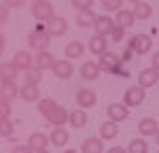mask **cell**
I'll use <instances>...</instances> for the list:
<instances>
[{"label":"cell","mask_w":159,"mask_h":153,"mask_svg":"<svg viewBox=\"0 0 159 153\" xmlns=\"http://www.w3.org/2000/svg\"><path fill=\"white\" fill-rule=\"evenodd\" d=\"M11 153H34V151L30 149V145H15Z\"/></svg>","instance_id":"38"},{"label":"cell","mask_w":159,"mask_h":153,"mask_svg":"<svg viewBox=\"0 0 159 153\" xmlns=\"http://www.w3.org/2000/svg\"><path fill=\"white\" fill-rule=\"evenodd\" d=\"M102 7L106 9V11H121L123 7V0H102Z\"/></svg>","instance_id":"33"},{"label":"cell","mask_w":159,"mask_h":153,"mask_svg":"<svg viewBox=\"0 0 159 153\" xmlns=\"http://www.w3.org/2000/svg\"><path fill=\"white\" fill-rule=\"evenodd\" d=\"M15 96H19V89L15 85V81H2V98L4 100H13Z\"/></svg>","instance_id":"30"},{"label":"cell","mask_w":159,"mask_h":153,"mask_svg":"<svg viewBox=\"0 0 159 153\" xmlns=\"http://www.w3.org/2000/svg\"><path fill=\"white\" fill-rule=\"evenodd\" d=\"M115 26H117V21L115 19H110L108 15H100L98 19H96V32H98L100 36H108V34H112V30H115Z\"/></svg>","instance_id":"8"},{"label":"cell","mask_w":159,"mask_h":153,"mask_svg":"<svg viewBox=\"0 0 159 153\" xmlns=\"http://www.w3.org/2000/svg\"><path fill=\"white\" fill-rule=\"evenodd\" d=\"M55 62H57V60L51 55L49 51H40L36 58H34V68H38L40 72H43V70H51V68L55 66Z\"/></svg>","instance_id":"11"},{"label":"cell","mask_w":159,"mask_h":153,"mask_svg":"<svg viewBox=\"0 0 159 153\" xmlns=\"http://www.w3.org/2000/svg\"><path fill=\"white\" fill-rule=\"evenodd\" d=\"M64 53H66V58H68V60H76V58H81V55L85 53V45H83V43H79V40H72V43H68V45H66Z\"/></svg>","instance_id":"22"},{"label":"cell","mask_w":159,"mask_h":153,"mask_svg":"<svg viewBox=\"0 0 159 153\" xmlns=\"http://www.w3.org/2000/svg\"><path fill=\"white\" fill-rule=\"evenodd\" d=\"M129 106H125L123 102H112L106 106V113H108V119L110 121H125L127 117H129V111H127Z\"/></svg>","instance_id":"5"},{"label":"cell","mask_w":159,"mask_h":153,"mask_svg":"<svg viewBox=\"0 0 159 153\" xmlns=\"http://www.w3.org/2000/svg\"><path fill=\"white\" fill-rule=\"evenodd\" d=\"M13 62H15V66H17L19 70L34 68V58H32V53H30V51H17V53H15V58H13Z\"/></svg>","instance_id":"15"},{"label":"cell","mask_w":159,"mask_h":153,"mask_svg":"<svg viewBox=\"0 0 159 153\" xmlns=\"http://www.w3.org/2000/svg\"><path fill=\"white\" fill-rule=\"evenodd\" d=\"M40 76H43V72L38 68H28V70H24V85H38Z\"/></svg>","instance_id":"31"},{"label":"cell","mask_w":159,"mask_h":153,"mask_svg":"<svg viewBox=\"0 0 159 153\" xmlns=\"http://www.w3.org/2000/svg\"><path fill=\"white\" fill-rule=\"evenodd\" d=\"M100 68L102 70H106V72H112V75H117L119 72V64H121V58L117 55V53H112V51H106L104 55H100Z\"/></svg>","instance_id":"4"},{"label":"cell","mask_w":159,"mask_h":153,"mask_svg":"<svg viewBox=\"0 0 159 153\" xmlns=\"http://www.w3.org/2000/svg\"><path fill=\"white\" fill-rule=\"evenodd\" d=\"M19 96L25 102H36V100H40V89H38V85H24L19 89Z\"/></svg>","instance_id":"24"},{"label":"cell","mask_w":159,"mask_h":153,"mask_svg":"<svg viewBox=\"0 0 159 153\" xmlns=\"http://www.w3.org/2000/svg\"><path fill=\"white\" fill-rule=\"evenodd\" d=\"M129 47H132L136 53L144 55V53H148V51H151L153 40H151V36H147V34H136V36L129 40Z\"/></svg>","instance_id":"6"},{"label":"cell","mask_w":159,"mask_h":153,"mask_svg":"<svg viewBox=\"0 0 159 153\" xmlns=\"http://www.w3.org/2000/svg\"><path fill=\"white\" fill-rule=\"evenodd\" d=\"M155 140H157V145H159V132H157V134H155Z\"/></svg>","instance_id":"46"},{"label":"cell","mask_w":159,"mask_h":153,"mask_svg":"<svg viewBox=\"0 0 159 153\" xmlns=\"http://www.w3.org/2000/svg\"><path fill=\"white\" fill-rule=\"evenodd\" d=\"M7 19H9V11H7V7H2L0 9V24H7Z\"/></svg>","instance_id":"41"},{"label":"cell","mask_w":159,"mask_h":153,"mask_svg":"<svg viewBox=\"0 0 159 153\" xmlns=\"http://www.w3.org/2000/svg\"><path fill=\"white\" fill-rule=\"evenodd\" d=\"M96 102H98L96 91H91V89H79V94H76V104H79V109H91Z\"/></svg>","instance_id":"10"},{"label":"cell","mask_w":159,"mask_h":153,"mask_svg":"<svg viewBox=\"0 0 159 153\" xmlns=\"http://www.w3.org/2000/svg\"><path fill=\"white\" fill-rule=\"evenodd\" d=\"M106 49H108V40H106V36H100V34L91 36V40H89V51H91V53L104 55Z\"/></svg>","instance_id":"19"},{"label":"cell","mask_w":159,"mask_h":153,"mask_svg":"<svg viewBox=\"0 0 159 153\" xmlns=\"http://www.w3.org/2000/svg\"><path fill=\"white\" fill-rule=\"evenodd\" d=\"M68 123L74 128V130H81V128L87 126V113L85 111H70V119H68Z\"/></svg>","instance_id":"25"},{"label":"cell","mask_w":159,"mask_h":153,"mask_svg":"<svg viewBox=\"0 0 159 153\" xmlns=\"http://www.w3.org/2000/svg\"><path fill=\"white\" fill-rule=\"evenodd\" d=\"M9 115H11V104H9V100L2 98V102H0V119H9Z\"/></svg>","instance_id":"36"},{"label":"cell","mask_w":159,"mask_h":153,"mask_svg":"<svg viewBox=\"0 0 159 153\" xmlns=\"http://www.w3.org/2000/svg\"><path fill=\"white\" fill-rule=\"evenodd\" d=\"M68 119H70V113H68L64 106H57V109L49 115V119H47V121H49L53 128H61L64 123H68Z\"/></svg>","instance_id":"16"},{"label":"cell","mask_w":159,"mask_h":153,"mask_svg":"<svg viewBox=\"0 0 159 153\" xmlns=\"http://www.w3.org/2000/svg\"><path fill=\"white\" fill-rule=\"evenodd\" d=\"M64 153H76V151H74V149H66Z\"/></svg>","instance_id":"45"},{"label":"cell","mask_w":159,"mask_h":153,"mask_svg":"<svg viewBox=\"0 0 159 153\" xmlns=\"http://www.w3.org/2000/svg\"><path fill=\"white\" fill-rule=\"evenodd\" d=\"M157 153H159V151H157Z\"/></svg>","instance_id":"49"},{"label":"cell","mask_w":159,"mask_h":153,"mask_svg":"<svg viewBox=\"0 0 159 153\" xmlns=\"http://www.w3.org/2000/svg\"><path fill=\"white\" fill-rule=\"evenodd\" d=\"M32 15H34V19L38 24H51L55 19V9L47 0L45 2H34L32 4Z\"/></svg>","instance_id":"2"},{"label":"cell","mask_w":159,"mask_h":153,"mask_svg":"<svg viewBox=\"0 0 159 153\" xmlns=\"http://www.w3.org/2000/svg\"><path fill=\"white\" fill-rule=\"evenodd\" d=\"M127 153H148V145L144 138H134L127 145Z\"/></svg>","instance_id":"32"},{"label":"cell","mask_w":159,"mask_h":153,"mask_svg":"<svg viewBox=\"0 0 159 153\" xmlns=\"http://www.w3.org/2000/svg\"><path fill=\"white\" fill-rule=\"evenodd\" d=\"M34 2H45V0H34Z\"/></svg>","instance_id":"48"},{"label":"cell","mask_w":159,"mask_h":153,"mask_svg":"<svg viewBox=\"0 0 159 153\" xmlns=\"http://www.w3.org/2000/svg\"><path fill=\"white\" fill-rule=\"evenodd\" d=\"M51 70H53V75L57 76V79H70L74 68H72V64H70V60H57Z\"/></svg>","instance_id":"14"},{"label":"cell","mask_w":159,"mask_h":153,"mask_svg":"<svg viewBox=\"0 0 159 153\" xmlns=\"http://www.w3.org/2000/svg\"><path fill=\"white\" fill-rule=\"evenodd\" d=\"M17 75H19V68L15 66V62H2L0 64V76H2V81H15Z\"/></svg>","instance_id":"21"},{"label":"cell","mask_w":159,"mask_h":153,"mask_svg":"<svg viewBox=\"0 0 159 153\" xmlns=\"http://www.w3.org/2000/svg\"><path fill=\"white\" fill-rule=\"evenodd\" d=\"M49 32H47V26H36V30H32L30 34H28V45H30V49H36L38 53L40 51H47L49 47Z\"/></svg>","instance_id":"1"},{"label":"cell","mask_w":159,"mask_h":153,"mask_svg":"<svg viewBox=\"0 0 159 153\" xmlns=\"http://www.w3.org/2000/svg\"><path fill=\"white\" fill-rule=\"evenodd\" d=\"M106 153H125V149H123V147H112V149H108Z\"/></svg>","instance_id":"43"},{"label":"cell","mask_w":159,"mask_h":153,"mask_svg":"<svg viewBox=\"0 0 159 153\" xmlns=\"http://www.w3.org/2000/svg\"><path fill=\"white\" fill-rule=\"evenodd\" d=\"M117 134H119V126H117V121H104L102 126H100V138L102 140H112L117 138Z\"/></svg>","instance_id":"18"},{"label":"cell","mask_w":159,"mask_h":153,"mask_svg":"<svg viewBox=\"0 0 159 153\" xmlns=\"http://www.w3.org/2000/svg\"><path fill=\"white\" fill-rule=\"evenodd\" d=\"M117 26H121V28H132L134 26V21H136V15H134V11H129V9H121V11L117 13Z\"/></svg>","instance_id":"20"},{"label":"cell","mask_w":159,"mask_h":153,"mask_svg":"<svg viewBox=\"0 0 159 153\" xmlns=\"http://www.w3.org/2000/svg\"><path fill=\"white\" fill-rule=\"evenodd\" d=\"M144 98H147L144 87L134 85V87L125 89V94H123V104H125V106H140V104L144 102Z\"/></svg>","instance_id":"3"},{"label":"cell","mask_w":159,"mask_h":153,"mask_svg":"<svg viewBox=\"0 0 159 153\" xmlns=\"http://www.w3.org/2000/svg\"><path fill=\"white\" fill-rule=\"evenodd\" d=\"M49 142H51L49 136H47V134H43V132H34V134H30V138H28V145H30V149H32L34 153L45 151Z\"/></svg>","instance_id":"9"},{"label":"cell","mask_w":159,"mask_h":153,"mask_svg":"<svg viewBox=\"0 0 159 153\" xmlns=\"http://www.w3.org/2000/svg\"><path fill=\"white\" fill-rule=\"evenodd\" d=\"M134 15H136V19H148L151 15H153V7L151 4H147V2H138L134 7Z\"/></svg>","instance_id":"29"},{"label":"cell","mask_w":159,"mask_h":153,"mask_svg":"<svg viewBox=\"0 0 159 153\" xmlns=\"http://www.w3.org/2000/svg\"><path fill=\"white\" fill-rule=\"evenodd\" d=\"M157 81H159V70H155V68H144L138 75V85L144 87V89L157 85Z\"/></svg>","instance_id":"7"},{"label":"cell","mask_w":159,"mask_h":153,"mask_svg":"<svg viewBox=\"0 0 159 153\" xmlns=\"http://www.w3.org/2000/svg\"><path fill=\"white\" fill-rule=\"evenodd\" d=\"M57 109V104L55 100H51V98H43V100H38V113L43 115L45 119H49V115L53 113Z\"/></svg>","instance_id":"28"},{"label":"cell","mask_w":159,"mask_h":153,"mask_svg":"<svg viewBox=\"0 0 159 153\" xmlns=\"http://www.w3.org/2000/svg\"><path fill=\"white\" fill-rule=\"evenodd\" d=\"M138 132H140L142 136H155L159 132V123L153 117H144V119H140V123H138Z\"/></svg>","instance_id":"12"},{"label":"cell","mask_w":159,"mask_h":153,"mask_svg":"<svg viewBox=\"0 0 159 153\" xmlns=\"http://www.w3.org/2000/svg\"><path fill=\"white\" fill-rule=\"evenodd\" d=\"M72 7L79 9V11H91L93 0H72Z\"/></svg>","instance_id":"35"},{"label":"cell","mask_w":159,"mask_h":153,"mask_svg":"<svg viewBox=\"0 0 159 153\" xmlns=\"http://www.w3.org/2000/svg\"><path fill=\"white\" fill-rule=\"evenodd\" d=\"M132 47H129V45H127V47H125V51H123V55H121V62H129V60H132Z\"/></svg>","instance_id":"40"},{"label":"cell","mask_w":159,"mask_h":153,"mask_svg":"<svg viewBox=\"0 0 159 153\" xmlns=\"http://www.w3.org/2000/svg\"><path fill=\"white\" fill-rule=\"evenodd\" d=\"M0 134H2L4 138H9L13 134V123L9 119H0Z\"/></svg>","instance_id":"34"},{"label":"cell","mask_w":159,"mask_h":153,"mask_svg":"<svg viewBox=\"0 0 159 153\" xmlns=\"http://www.w3.org/2000/svg\"><path fill=\"white\" fill-rule=\"evenodd\" d=\"M127 2H134V4H138V2H144V0H127Z\"/></svg>","instance_id":"44"},{"label":"cell","mask_w":159,"mask_h":153,"mask_svg":"<svg viewBox=\"0 0 159 153\" xmlns=\"http://www.w3.org/2000/svg\"><path fill=\"white\" fill-rule=\"evenodd\" d=\"M38 153H51V151H47V149H45V151H38Z\"/></svg>","instance_id":"47"},{"label":"cell","mask_w":159,"mask_h":153,"mask_svg":"<svg viewBox=\"0 0 159 153\" xmlns=\"http://www.w3.org/2000/svg\"><path fill=\"white\" fill-rule=\"evenodd\" d=\"M81 153H104V142L102 138H87L81 147Z\"/></svg>","instance_id":"23"},{"label":"cell","mask_w":159,"mask_h":153,"mask_svg":"<svg viewBox=\"0 0 159 153\" xmlns=\"http://www.w3.org/2000/svg\"><path fill=\"white\" fill-rule=\"evenodd\" d=\"M96 15H93V11H79L76 13V24H79V28H91V26H96Z\"/></svg>","instance_id":"27"},{"label":"cell","mask_w":159,"mask_h":153,"mask_svg":"<svg viewBox=\"0 0 159 153\" xmlns=\"http://www.w3.org/2000/svg\"><path fill=\"white\" fill-rule=\"evenodd\" d=\"M151 68H155V70H159V51L153 55V60H151Z\"/></svg>","instance_id":"42"},{"label":"cell","mask_w":159,"mask_h":153,"mask_svg":"<svg viewBox=\"0 0 159 153\" xmlns=\"http://www.w3.org/2000/svg\"><path fill=\"white\" fill-rule=\"evenodd\" d=\"M49 140H51V145H55V147H64L68 142V132L64 128H53L49 134Z\"/></svg>","instance_id":"26"},{"label":"cell","mask_w":159,"mask_h":153,"mask_svg":"<svg viewBox=\"0 0 159 153\" xmlns=\"http://www.w3.org/2000/svg\"><path fill=\"white\" fill-rule=\"evenodd\" d=\"M7 9H17V7H24L25 0H2Z\"/></svg>","instance_id":"37"},{"label":"cell","mask_w":159,"mask_h":153,"mask_svg":"<svg viewBox=\"0 0 159 153\" xmlns=\"http://www.w3.org/2000/svg\"><path fill=\"white\" fill-rule=\"evenodd\" d=\"M123 32H125V28H121V26H115V30H112V34H110V36L115 38V40H121V38H123Z\"/></svg>","instance_id":"39"},{"label":"cell","mask_w":159,"mask_h":153,"mask_svg":"<svg viewBox=\"0 0 159 153\" xmlns=\"http://www.w3.org/2000/svg\"><path fill=\"white\" fill-rule=\"evenodd\" d=\"M47 32H49V36H64L66 32H68V21L64 19V17H55L49 26H47Z\"/></svg>","instance_id":"13"},{"label":"cell","mask_w":159,"mask_h":153,"mask_svg":"<svg viewBox=\"0 0 159 153\" xmlns=\"http://www.w3.org/2000/svg\"><path fill=\"white\" fill-rule=\"evenodd\" d=\"M100 64L98 62H85L83 66H81V76L85 79V81H96L100 76Z\"/></svg>","instance_id":"17"}]
</instances>
